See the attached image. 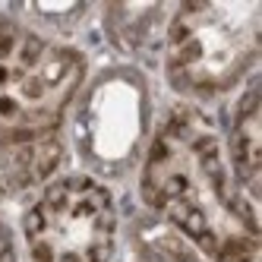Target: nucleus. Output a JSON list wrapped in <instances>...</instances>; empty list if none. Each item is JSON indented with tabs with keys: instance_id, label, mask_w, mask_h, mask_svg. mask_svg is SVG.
Masks as SVG:
<instances>
[{
	"instance_id": "2",
	"label": "nucleus",
	"mask_w": 262,
	"mask_h": 262,
	"mask_svg": "<svg viewBox=\"0 0 262 262\" xmlns=\"http://www.w3.org/2000/svg\"><path fill=\"white\" fill-rule=\"evenodd\" d=\"M89 79L85 51L0 10V158L67 136Z\"/></svg>"
},
{
	"instance_id": "8",
	"label": "nucleus",
	"mask_w": 262,
	"mask_h": 262,
	"mask_svg": "<svg viewBox=\"0 0 262 262\" xmlns=\"http://www.w3.org/2000/svg\"><path fill=\"white\" fill-rule=\"evenodd\" d=\"M126 262H205L190 243L158 221H139L126 237Z\"/></svg>"
},
{
	"instance_id": "9",
	"label": "nucleus",
	"mask_w": 262,
	"mask_h": 262,
	"mask_svg": "<svg viewBox=\"0 0 262 262\" xmlns=\"http://www.w3.org/2000/svg\"><path fill=\"white\" fill-rule=\"evenodd\" d=\"M0 262H19V247H16L13 228L0 218Z\"/></svg>"
},
{
	"instance_id": "7",
	"label": "nucleus",
	"mask_w": 262,
	"mask_h": 262,
	"mask_svg": "<svg viewBox=\"0 0 262 262\" xmlns=\"http://www.w3.org/2000/svg\"><path fill=\"white\" fill-rule=\"evenodd\" d=\"M101 29L107 41L123 57L133 60H152L161 54L164 26L171 16V4H104L101 10Z\"/></svg>"
},
{
	"instance_id": "6",
	"label": "nucleus",
	"mask_w": 262,
	"mask_h": 262,
	"mask_svg": "<svg viewBox=\"0 0 262 262\" xmlns=\"http://www.w3.org/2000/svg\"><path fill=\"white\" fill-rule=\"evenodd\" d=\"M224 158L237 186L253 202H259V167H262V139H259V73L243 82L231 111L228 139H221Z\"/></svg>"
},
{
	"instance_id": "1",
	"label": "nucleus",
	"mask_w": 262,
	"mask_h": 262,
	"mask_svg": "<svg viewBox=\"0 0 262 262\" xmlns=\"http://www.w3.org/2000/svg\"><path fill=\"white\" fill-rule=\"evenodd\" d=\"M139 199L205 262L259 259V202L237 186L215 120L177 101L139 158Z\"/></svg>"
},
{
	"instance_id": "3",
	"label": "nucleus",
	"mask_w": 262,
	"mask_h": 262,
	"mask_svg": "<svg viewBox=\"0 0 262 262\" xmlns=\"http://www.w3.org/2000/svg\"><path fill=\"white\" fill-rule=\"evenodd\" d=\"M262 0L174 4L161 38V73L186 104L231 95L259 67Z\"/></svg>"
},
{
	"instance_id": "5",
	"label": "nucleus",
	"mask_w": 262,
	"mask_h": 262,
	"mask_svg": "<svg viewBox=\"0 0 262 262\" xmlns=\"http://www.w3.org/2000/svg\"><path fill=\"white\" fill-rule=\"evenodd\" d=\"M152 85L145 73L117 63L89 76L70 111V142L92 177H120L142 158L152 136Z\"/></svg>"
},
{
	"instance_id": "4",
	"label": "nucleus",
	"mask_w": 262,
	"mask_h": 262,
	"mask_svg": "<svg viewBox=\"0 0 262 262\" xmlns=\"http://www.w3.org/2000/svg\"><path fill=\"white\" fill-rule=\"evenodd\" d=\"M29 262H114L120 212L114 190L85 171L57 174L23 212Z\"/></svg>"
}]
</instances>
